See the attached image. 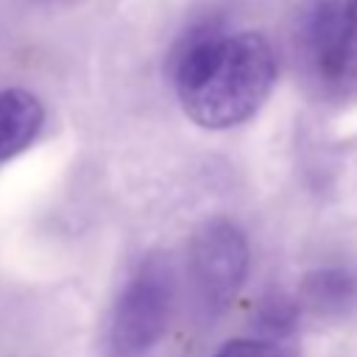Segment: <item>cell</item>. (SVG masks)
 Listing matches in <instances>:
<instances>
[{"instance_id": "6da1fadb", "label": "cell", "mask_w": 357, "mask_h": 357, "mask_svg": "<svg viewBox=\"0 0 357 357\" xmlns=\"http://www.w3.org/2000/svg\"><path fill=\"white\" fill-rule=\"evenodd\" d=\"M170 78L181 109L198 126L231 128L268 100L276 81V53L257 31L198 20L173 45Z\"/></svg>"}, {"instance_id": "277c9868", "label": "cell", "mask_w": 357, "mask_h": 357, "mask_svg": "<svg viewBox=\"0 0 357 357\" xmlns=\"http://www.w3.org/2000/svg\"><path fill=\"white\" fill-rule=\"evenodd\" d=\"M248 273V240L243 229L226 218L206 220L190 243L187 279L195 318L204 324L218 321Z\"/></svg>"}, {"instance_id": "3957f363", "label": "cell", "mask_w": 357, "mask_h": 357, "mask_svg": "<svg viewBox=\"0 0 357 357\" xmlns=\"http://www.w3.org/2000/svg\"><path fill=\"white\" fill-rule=\"evenodd\" d=\"M176 307V276L165 257L153 254L123 284L109 315V354L145 357L167 332Z\"/></svg>"}, {"instance_id": "8992f818", "label": "cell", "mask_w": 357, "mask_h": 357, "mask_svg": "<svg viewBox=\"0 0 357 357\" xmlns=\"http://www.w3.org/2000/svg\"><path fill=\"white\" fill-rule=\"evenodd\" d=\"M45 112L39 100L25 89L0 92V165L17 156L39 134Z\"/></svg>"}, {"instance_id": "52a82bcc", "label": "cell", "mask_w": 357, "mask_h": 357, "mask_svg": "<svg viewBox=\"0 0 357 357\" xmlns=\"http://www.w3.org/2000/svg\"><path fill=\"white\" fill-rule=\"evenodd\" d=\"M298 324V304L287 296H268L257 312V329L268 337H287Z\"/></svg>"}, {"instance_id": "ba28073f", "label": "cell", "mask_w": 357, "mask_h": 357, "mask_svg": "<svg viewBox=\"0 0 357 357\" xmlns=\"http://www.w3.org/2000/svg\"><path fill=\"white\" fill-rule=\"evenodd\" d=\"M215 357H284L273 340L265 337H234Z\"/></svg>"}, {"instance_id": "5b68a950", "label": "cell", "mask_w": 357, "mask_h": 357, "mask_svg": "<svg viewBox=\"0 0 357 357\" xmlns=\"http://www.w3.org/2000/svg\"><path fill=\"white\" fill-rule=\"evenodd\" d=\"M301 301L324 315L337 318L357 307V271L346 265H324L301 279Z\"/></svg>"}, {"instance_id": "7a4b0ae2", "label": "cell", "mask_w": 357, "mask_h": 357, "mask_svg": "<svg viewBox=\"0 0 357 357\" xmlns=\"http://www.w3.org/2000/svg\"><path fill=\"white\" fill-rule=\"evenodd\" d=\"M293 50L301 75L324 95L357 89V0H310L296 17Z\"/></svg>"}]
</instances>
